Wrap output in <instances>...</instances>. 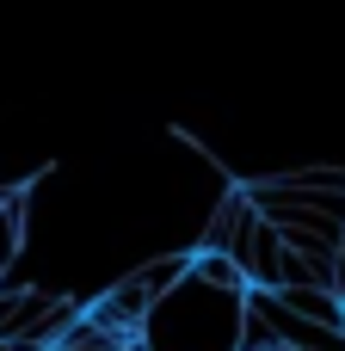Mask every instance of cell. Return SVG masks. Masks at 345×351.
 I'll use <instances>...</instances> for the list:
<instances>
[{"mask_svg":"<svg viewBox=\"0 0 345 351\" xmlns=\"http://www.w3.org/2000/svg\"><path fill=\"white\" fill-rule=\"evenodd\" d=\"M253 228H259V210H253V197H247V191H228V197H222V210L210 216V234H204V247H216V253H228V259L241 265V253H247Z\"/></svg>","mask_w":345,"mask_h":351,"instance_id":"obj_2","label":"cell"},{"mask_svg":"<svg viewBox=\"0 0 345 351\" xmlns=\"http://www.w3.org/2000/svg\"><path fill=\"white\" fill-rule=\"evenodd\" d=\"M253 204H302L345 222V173L340 167H309V173H284V179H253L247 185Z\"/></svg>","mask_w":345,"mask_h":351,"instance_id":"obj_1","label":"cell"},{"mask_svg":"<svg viewBox=\"0 0 345 351\" xmlns=\"http://www.w3.org/2000/svg\"><path fill=\"white\" fill-rule=\"evenodd\" d=\"M31 351H68V346H56V339H49V346H31Z\"/></svg>","mask_w":345,"mask_h":351,"instance_id":"obj_5","label":"cell"},{"mask_svg":"<svg viewBox=\"0 0 345 351\" xmlns=\"http://www.w3.org/2000/svg\"><path fill=\"white\" fill-rule=\"evenodd\" d=\"M278 259H284V234L259 216V228H253V241H247V253H241L247 284H253V290H272V284H278Z\"/></svg>","mask_w":345,"mask_h":351,"instance_id":"obj_3","label":"cell"},{"mask_svg":"<svg viewBox=\"0 0 345 351\" xmlns=\"http://www.w3.org/2000/svg\"><path fill=\"white\" fill-rule=\"evenodd\" d=\"M0 278H6V265H0Z\"/></svg>","mask_w":345,"mask_h":351,"instance_id":"obj_6","label":"cell"},{"mask_svg":"<svg viewBox=\"0 0 345 351\" xmlns=\"http://www.w3.org/2000/svg\"><path fill=\"white\" fill-rule=\"evenodd\" d=\"M136 284H142V296L160 308L179 284H191V253H167V259H148L142 271H136Z\"/></svg>","mask_w":345,"mask_h":351,"instance_id":"obj_4","label":"cell"}]
</instances>
